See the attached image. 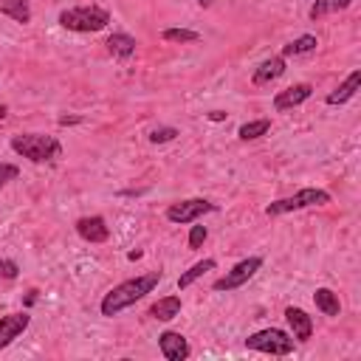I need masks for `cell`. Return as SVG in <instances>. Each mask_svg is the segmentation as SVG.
I'll use <instances>...</instances> for the list:
<instances>
[{"instance_id":"277c9868","label":"cell","mask_w":361,"mask_h":361,"mask_svg":"<svg viewBox=\"0 0 361 361\" xmlns=\"http://www.w3.org/2000/svg\"><path fill=\"white\" fill-rule=\"evenodd\" d=\"M327 203H330V192H327V189L305 186V189H299L296 195H288V197H279V200L268 203V206H265V214H268V217H279V214H288V212H302V209L327 206Z\"/></svg>"},{"instance_id":"4316f807","label":"cell","mask_w":361,"mask_h":361,"mask_svg":"<svg viewBox=\"0 0 361 361\" xmlns=\"http://www.w3.org/2000/svg\"><path fill=\"white\" fill-rule=\"evenodd\" d=\"M20 175V169L14 166V164H0V189L8 183V180H14Z\"/></svg>"},{"instance_id":"8fae6325","label":"cell","mask_w":361,"mask_h":361,"mask_svg":"<svg viewBox=\"0 0 361 361\" xmlns=\"http://www.w3.org/2000/svg\"><path fill=\"white\" fill-rule=\"evenodd\" d=\"M310 96H313V87H310L307 82L290 85V87H285V90H279V93L274 96V110H276V113H285V110H290V107H299V104L307 102Z\"/></svg>"},{"instance_id":"5b68a950","label":"cell","mask_w":361,"mask_h":361,"mask_svg":"<svg viewBox=\"0 0 361 361\" xmlns=\"http://www.w3.org/2000/svg\"><path fill=\"white\" fill-rule=\"evenodd\" d=\"M245 347L257 350V353H268V355H290L293 353V336L279 330V327H265V330L251 333L245 338Z\"/></svg>"},{"instance_id":"4dcf8cb0","label":"cell","mask_w":361,"mask_h":361,"mask_svg":"<svg viewBox=\"0 0 361 361\" xmlns=\"http://www.w3.org/2000/svg\"><path fill=\"white\" fill-rule=\"evenodd\" d=\"M0 118H6V104H0Z\"/></svg>"},{"instance_id":"7a4b0ae2","label":"cell","mask_w":361,"mask_h":361,"mask_svg":"<svg viewBox=\"0 0 361 361\" xmlns=\"http://www.w3.org/2000/svg\"><path fill=\"white\" fill-rule=\"evenodd\" d=\"M11 149L23 158H28L31 164H51L62 155V144L54 135H42V133H23L11 138Z\"/></svg>"},{"instance_id":"2e32d148","label":"cell","mask_w":361,"mask_h":361,"mask_svg":"<svg viewBox=\"0 0 361 361\" xmlns=\"http://www.w3.org/2000/svg\"><path fill=\"white\" fill-rule=\"evenodd\" d=\"M178 313H180V296H164V299L149 305V316L158 319V322H169Z\"/></svg>"},{"instance_id":"d4e9b609","label":"cell","mask_w":361,"mask_h":361,"mask_svg":"<svg viewBox=\"0 0 361 361\" xmlns=\"http://www.w3.org/2000/svg\"><path fill=\"white\" fill-rule=\"evenodd\" d=\"M206 237H209V228L206 226H192V231H189V248H200L206 243Z\"/></svg>"},{"instance_id":"8992f818","label":"cell","mask_w":361,"mask_h":361,"mask_svg":"<svg viewBox=\"0 0 361 361\" xmlns=\"http://www.w3.org/2000/svg\"><path fill=\"white\" fill-rule=\"evenodd\" d=\"M217 206L206 197H189V200H178V203H169L166 206V220L169 223H178V226H186V223H195L200 220L203 214L214 212Z\"/></svg>"},{"instance_id":"ac0fdd59","label":"cell","mask_w":361,"mask_h":361,"mask_svg":"<svg viewBox=\"0 0 361 361\" xmlns=\"http://www.w3.org/2000/svg\"><path fill=\"white\" fill-rule=\"evenodd\" d=\"M313 302H316V307H319L324 316H338V313H341V302H338V293H333L330 288H316V293H313Z\"/></svg>"},{"instance_id":"9c48e42d","label":"cell","mask_w":361,"mask_h":361,"mask_svg":"<svg viewBox=\"0 0 361 361\" xmlns=\"http://www.w3.org/2000/svg\"><path fill=\"white\" fill-rule=\"evenodd\" d=\"M158 350H161V355L166 361H186L189 353H192L189 350V341L180 333H175V330H166V333L158 336Z\"/></svg>"},{"instance_id":"9a60e30c","label":"cell","mask_w":361,"mask_h":361,"mask_svg":"<svg viewBox=\"0 0 361 361\" xmlns=\"http://www.w3.org/2000/svg\"><path fill=\"white\" fill-rule=\"evenodd\" d=\"M358 87H361V71H353V73H350L333 93H327L324 102H327V104H344V102H350V99L355 96Z\"/></svg>"},{"instance_id":"1f68e13d","label":"cell","mask_w":361,"mask_h":361,"mask_svg":"<svg viewBox=\"0 0 361 361\" xmlns=\"http://www.w3.org/2000/svg\"><path fill=\"white\" fill-rule=\"evenodd\" d=\"M197 3H200V6H212L214 0H197Z\"/></svg>"},{"instance_id":"5bb4252c","label":"cell","mask_w":361,"mask_h":361,"mask_svg":"<svg viewBox=\"0 0 361 361\" xmlns=\"http://www.w3.org/2000/svg\"><path fill=\"white\" fill-rule=\"evenodd\" d=\"M107 51L116 56V59H130L133 54H135V37H130V34H124V31H116V34H110L107 37Z\"/></svg>"},{"instance_id":"52a82bcc","label":"cell","mask_w":361,"mask_h":361,"mask_svg":"<svg viewBox=\"0 0 361 361\" xmlns=\"http://www.w3.org/2000/svg\"><path fill=\"white\" fill-rule=\"evenodd\" d=\"M262 268V257H245V259H240L231 271H226V276H220V279H214V290H237V288H243L257 271Z\"/></svg>"},{"instance_id":"ba28073f","label":"cell","mask_w":361,"mask_h":361,"mask_svg":"<svg viewBox=\"0 0 361 361\" xmlns=\"http://www.w3.org/2000/svg\"><path fill=\"white\" fill-rule=\"evenodd\" d=\"M76 234L85 243H107L110 240V226L102 214H90V217H79L76 220Z\"/></svg>"},{"instance_id":"3957f363","label":"cell","mask_w":361,"mask_h":361,"mask_svg":"<svg viewBox=\"0 0 361 361\" xmlns=\"http://www.w3.org/2000/svg\"><path fill=\"white\" fill-rule=\"evenodd\" d=\"M56 20H59V25L68 28V31H76V34H93V31L107 28V23H110V11L102 8V6H73V8H62Z\"/></svg>"},{"instance_id":"d6986e66","label":"cell","mask_w":361,"mask_h":361,"mask_svg":"<svg viewBox=\"0 0 361 361\" xmlns=\"http://www.w3.org/2000/svg\"><path fill=\"white\" fill-rule=\"evenodd\" d=\"M316 45H319V39H316L313 34H302V37L290 39L288 45H282V54H279V56H299V54H310V51H316Z\"/></svg>"},{"instance_id":"4fadbf2b","label":"cell","mask_w":361,"mask_h":361,"mask_svg":"<svg viewBox=\"0 0 361 361\" xmlns=\"http://www.w3.org/2000/svg\"><path fill=\"white\" fill-rule=\"evenodd\" d=\"M282 73H285V56H268V59H262L257 65V71H254L251 79H254V85H271Z\"/></svg>"},{"instance_id":"83f0119b","label":"cell","mask_w":361,"mask_h":361,"mask_svg":"<svg viewBox=\"0 0 361 361\" xmlns=\"http://www.w3.org/2000/svg\"><path fill=\"white\" fill-rule=\"evenodd\" d=\"M79 121H82L79 116H59V124H62V127H68V124H79Z\"/></svg>"},{"instance_id":"cb8c5ba5","label":"cell","mask_w":361,"mask_h":361,"mask_svg":"<svg viewBox=\"0 0 361 361\" xmlns=\"http://www.w3.org/2000/svg\"><path fill=\"white\" fill-rule=\"evenodd\" d=\"M175 135H180L178 127H155V130L149 133V141H152V144H166V141H172Z\"/></svg>"},{"instance_id":"7c38bea8","label":"cell","mask_w":361,"mask_h":361,"mask_svg":"<svg viewBox=\"0 0 361 361\" xmlns=\"http://www.w3.org/2000/svg\"><path fill=\"white\" fill-rule=\"evenodd\" d=\"M285 322H288V327H290V336L296 338V341H307L310 336H313V319L302 310V307H285Z\"/></svg>"},{"instance_id":"e0dca14e","label":"cell","mask_w":361,"mask_h":361,"mask_svg":"<svg viewBox=\"0 0 361 361\" xmlns=\"http://www.w3.org/2000/svg\"><path fill=\"white\" fill-rule=\"evenodd\" d=\"M0 14L3 17H11L20 25H28L31 23V6H28V0H0Z\"/></svg>"},{"instance_id":"603a6c76","label":"cell","mask_w":361,"mask_h":361,"mask_svg":"<svg viewBox=\"0 0 361 361\" xmlns=\"http://www.w3.org/2000/svg\"><path fill=\"white\" fill-rule=\"evenodd\" d=\"M161 37L166 39V42H197L200 39V34L197 31H192V28H164L161 31Z\"/></svg>"},{"instance_id":"ffe728a7","label":"cell","mask_w":361,"mask_h":361,"mask_svg":"<svg viewBox=\"0 0 361 361\" xmlns=\"http://www.w3.org/2000/svg\"><path fill=\"white\" fill-rule=\"evenodd\" d=\"M214 265H217V262H214L212 257H206V259L195 262V265H192L189 271H183V274L178 276V288H180V290H183V288H189V285H192L195 279H200V276H203L206 271H214Z\"/></svg>"},{"instance_id":"6da1fadb","label":"cell","mask_w":361,"mask_h":361,"mask_svg":"<svg viewBox=\"0 0 361 361\" xmlns=\"http://www.w3.org/2000/svg\"><path fill=\"white\" fill-rule=\"evenodd\" d=\"M158 282H161V271H152V274H144V276H133V279L118 282L116 288H110V290L104 293V299H102V305H99L102 316H107V319L118 316L121 310L133 307L138 299H144L147 293H152V290L158 288Z\"/></svg>"},{"instance_id":"484cf974","label":"cell","mask_w":361,"mask_h":361,"mask_svg":"<svg viewBox=\"0 0 361 361\" xmlns=\"http://www.w3.org/2000/svg\"><path fill=\"white\" fill-rule=\"evenodd\" d=\"M17 274H20V265L14 259L0 257V279H17Z\"/></svg>"},{"instance_id":"30bf717a","label":"cell","mask_w":361,"mask_h":361,"mask_svg":"<svg viewBox=\"0 0 361 361\" xmlns=\"http://www.w3.org/2000/svg\"><path fill=\"white\" fill-rule=\"evenodd\" d=\"M31 324V316L23 310V313H6L0 316V350L8 347L14 338H20Z\"/></svg>"},{"instance_id":"7402d4cb","label":"cell","mask_w":361,"mask_h":361,"mask_svg":"<svg viewBox=\"0 0 361 361\" xmlns=\"http://www.w3.org/2000/svg\"><path fill=\"white\" fill-rule=\"evenodd\" d=\"M350 3L353 0H316L310 6V20H319V17L333 14V11H344V8H350Z\"/></svg>"},{"instance_id":"f546056e","label":"cell","mask_w":361,"mask_h":361,"mask_svg":"<svg viewBox=\"0 0 361 361\" xmlns=\"http://www.w3.org/2000/svg\"><path fill=\"white\" fill-rule=\"evenodd\" d=\"M141 257H144V251H130L127 254V259H141Z\"/></svg>"},{"instance_id":"44dd1931","label":"cell","mask_w":361,"mask_h":361,"mask_svg":"<svg viewBox=\"0 0 361 361\" xmlns=\"http://www.w3.org/2000/svg\"><path fill=\"white\" fill-rule=\"evenodd\" d=\"M268 130H271V118H257V121L240 124L237 135H240V141H254V138H262Z\"/></svg>"},{"instance_id":"f1b7e54d","label":"cell","mask_w":361,"mask_h":361,"mask_svg":"<svg viewBox=\"0 0 361 361\" xmlns=\"http://www.w3.org/2000/svg\"><path fill=\"white\" fill-rule=\"evenodd\" d=\"M209 116V121H223L228 113H223V110H212V113H206Z\"/></svg>"}]
</instances>
